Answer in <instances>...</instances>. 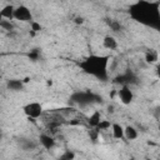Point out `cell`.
<instances>
[{
	"instance_id": "cell-24",
	"label": "cell",
	"mask_w": 160,
	"mask_h": 160,
	"mask_svg": "<svg viewBox=\"0 0 160 160\" xmlns=\"http://www.w3.org/2000/svg\"><path fill=\"white\" fill-rule=\"evenodd\" d=\"M75 24H82L84 22V19L82 18H80V16H78V18H75Z\"/></svg>"
},
{
	"instance_id": "cell-22",
	"label": "cell",
	"mask_w": 160,
	"mask_h": 160,
	"mask_svg": "<svg viewBox=\"0 0 160 160\" xmlns=\"http://www.w3.org/2000/svg\"><path fill=\"white\" fill-rule=\"evenodd\" d=\"M74 158H75V154L71 152V151H65V152L60 156L61 160H71V159H74Z\"/></svg>"
},
{
	"instance_id": "cell-7",
	"label": "cell",
	"mask_w": 160,
	"mask_h": 160,
	"mask_svg": "<svg viewBox=\"0 0 160 160\" xmlns=\"http://www.w3.org/2000/svg\"><path fill=\"white\" fill-rule=\"evenodd\" d=\"M136 76L131 72H125V74H121V75H118L115 79H114V82L115 84H120V85H129V84H136Z\"/></svg>"
},
{
	"instance_id": "cell-9",
	"label": "cell",
	"mask_w": 160,
	"mask_h": 160,
	"mask_svg": "<svg viewBox=\"0 0 160 160\" xmlns=\"http://www.w3.org/2000/svg\"><path fill=\"white\" fill-rule=\"evenodd\" d=\"M6 88H8L9 90H11V91H20V90H22L24 84H22V81H21V80L11 79V80H9V81H8Z\"/></svg>"
},
{
	"instance_id": "cell-10",
	"label": "cell",
	"mask_w": 160,
	"mask_h": 160,
	"mask_svg": "<svg viewBox=\"0 0 160 160\" xmlns=\"http://www.w3.org/2000/svg\"><path fill=\"white\" fill-rule=\"evenodd\" d=\"M102 44H104V46H105L106 49H109V50H115V49L118 48V41L115 40V38L109 36V35L104 38Z\"/></svg>"
},
{
	"instance_id": "cell-19",
	"label": "cell",
	"mask_w": 160,
	"mask_h": 160,
	"mask_svg": "<svg viewBox=\"0 0 160 160\" xmlns=\"http://www.w3.org/2000/svg\"><path fill=\"white\" fill-rule=\"evenodd\" d=\"M110 126H111L110 121H108V120H100V122L98 124V126L95 129H98L100 131V130H108Z\"/></svg>"
},
{
	"instance_id": "cell-13",
	"label": "cell",
	"mask_w": 160,
	"mask_h": 160,
	"mask_svg": "<svg viewBox=\"0 0 160 160\" xmlns=\"http://www.w3.org/2000/svg\"><path fill=\"white\" fill-rule=\"evenodd\" d=\"M124 136L128 139V140H135L138 138V131L135 128L132 126H126L124 129Z\"/></svg>"
},
{
	"instance_id": "cell-2",
	"label": "cell",
	"mask_w": 160,
	"mask_h": 160,
	"mask_svg": "<svg viewBox=\"0 0 160 160\" xmlns=\"http://www.w3.org/2000/svg\"><path fill=\"white\" fill-rule=\"evenodd\" d=\"M109 56H99V55H91L86 59H84L79 65L84 70V72L90 74L102 81L108 80V64H109Z\"/></svg>"
},
{
	"instance_id": "cell-18",
	"label": "cell",
	"mask_w": 160,
	"mask_h": 160,
	"mask_svg": "<svg viewBox=\"0 0 160 160\" xmlns=\"http://www.w3.org/2000/svg\"><path fill=\"white\" fill-rule=\"evenodd\" d=\"M0 26H1L4 30H6V31H11V30L14 29V25H12V24L10 22V20H8V19H6V20L2 19V20L0 21Z\"/></svg>"
},
{
	"instance_id": "cell-23",
	"label": "cell",
	"mask_w": 160,
	"mask_h": 160,
	"mask_svg": "<svg viewBox=\"0 0 160 160\" xmlns=\"http://www.w3.org/2000/svg\"><path fill=\"white\" fill-rule=\"evenodd\" d=\"M30 24H31V30H32V31L38 32V31L41 30V25H40L39 22H36V21H31Z\"/></svg>"
},
{
	"instance_id": "cell-3",
	"label": "cell",
	"mask_w": 160,
	"mask_h": 160,
	"mask_svg": "<svg viewBox=\"0 0 160 160\" xmlns=\"http://www.w3.org/2000/svg\"><path fill=\"white\" fill-rule=\"evenodd\" d=\"M71 101L80 106H86L92 102H101L102 99L101 96L95 95L90 91H76L71 95Z\"/></svg>"
},
{
	"instance_id": "cell-20",
	"label": "cell",
	"mask_w": 160,
	"mask_h": 160,
	"mask_svg": "<svg viewBox=\"0 0 160 160\" xmlns=\"http://www.w3.org/2000/svg\"><path fill=\"white\" fill-rule=\"evenodd\" d=\"M28 56H29V59H30L31 61H36V60H39V56H40V51H39V49H32V50L28 54Z\"/></svg>"
},
{
	"instance_id": "cell-21",
	"label": "cell",
	"mask_w": 160,
	"mask_h": 160,
	"mask_svg": "<svg viewBox=\"0 0 160 160\" xmlns=\"http://www.w3.org/2000/svg\"><path fill=\"white\" fill-rule=\"evenodd\" d=\"M89 136H90V139L92 140V141H96L98 140V136H99V130L98 129H91L90 131H89Z\"/></svg>"
},
{
	"instance_id": "cell-12",
	"label": "cell",
	"mask_w": 160,
	"mask_h": 160,
	"mask_svg": "<svg viewBox=\"0 0 160 160\" xmlns=\"http://www.w3.org/2000/svg\"><path fill=\"white\" fill-rule=\"evenodd\" d=\"M100 120H101V115H100V112H99V111H94V112L89 116L88 122H89V125H90L91 128H96L98 124L100 122Z\"/></svg>"
},
{
	"instance_id": "cell-4",
	"label": "cell",
	"mask_w": 160,
	"mask_h": 160,
	"mask_svg": "<svg viewBox=\"0 0 160 160\" xmlns=\"http://www.w3.org/2000/svg\"><path fill=\"white\" fill-rule=\"evenodd\" d=\"M29 119H38L42 114V106L39 102H29L22 108Z\"/></svg>"
},
{
	"instance_id": "cell-15",
	"label": "cell",
	"mask_w": 160,
	"mask_h": 160,
	"mask_svg": "<svg viewBox=\"0 0 160 160\" xmlns=\"http://www.w3.org/2000/svg\"><path fill=\"white\" fill-rule=\"evenodd\" d=\"M145 61L148 64H154L158 61V52L154 51V50H150L145 54Z\"/></svg>"
},
{
	"instance_id": "cell-14",
	"label": "cell",
	"mask_w": 160,
	"mask_h": 160,
	"mask_svg": "<svg viewBox=\"0 0 160 160\" xmlns=\"http://www.w3.org/2000/svg\"><path fill=\"white\" fill-rule=\"evenodd\" d=\"M112 129V135L115 139H122L124 138V128L119 124H112L111 125Z\"/></svg>"
},
{
	"instance_id": "cell-8",
	"label": "cell",
	"mask_w": 160,
	"mask_h": 160,
	"mask_svg": "<svg viewBox=\"0 0 160 160\" xmlns=\"http://www.w3.org/2000/svg\"><path fill=\"white\" fill-rule=\"evenodd\" d=\"M39 140H40L41 145H42L46 150H50V149H52V148L55 146V140H54V138L50 136V135H48V134H41V135L39 136Z\"/></svg>"
},
{
	"instance_id": "cell-16",
	"label": "cell",
	"mask_w": 160,
	"mask_h": 160,
	"mask_svg": "<svg viewBox=\"0 0 160 160\" xmlns=\"http://www.w3.org/2000/svg\"><path fill=\"white\" fill-rule=\"evenodd\" d=\"M20 146H21L22 150H32V149H35V144L29 139H22L20 141Z\"/></svg>"
},
{
	"instance_id": "cell-6",
	"label": "cell",
	"mask_w": 160,
	"mask_h": 160,
	"mask_svg": "<svg viewBox=\"0 0 160 160\" xmlns=\"http://www.w3.org/2000/svg\"><path fill=\"white\" fill-rule=\"evenodd\" d=\"M118 95H119V98H120L121 102H122V104H125V105H129V104L132 101V99H134L132 91L130 90L129 85H121L120 90L118 91Z\"/></svg>"
},
{
	"instance_id": "cell-17",
	"label": "cell",
	"mask_w": 160,
	"mask_h": 160,
	"mask_svg": "<svg viewBox=\"0 0 160 160\" xmlns=\"http://www.w3.org/2000/svg\"><path fill=\"white\" fill-rule=\"evenodd\" d=\"M109 26H110V29H111L112 31H115V32H118V31L121 30V24H120L118 20H110V21H109Z\"/></svg>"
},
{
	"instance_id": "cell-5",
	"label": "cell",
	"mask_w": 160,
	"mask_h": 160,
	"mask_svg": "<svg viewBox=\"0 0 160 160\" xmlns=\"http://www.w3.org/2000/svg\"><path fill=\"white\" fill-rule=\"evenodd\" d=\"M14 19L24 21V22H26V21L31 22L32 21V15H31V11L26 6L20 5V6L15 8V10H14Z\"/></svg>"
},
{
	"instance_id": "cell-27",
	"label": "cell",
	"mask_w": 160,
	"mask_h": 160,
	"mask_svg": "<svg viewBox=\"0 0 160 160\" xmlns=\"http://www.w3.org/2000/svg\"><path fill=\"white\" fill-rule=\"evenodd\" d=\"M1 139H2V135H1V134H0V141H1Z\"/></svg>"
},
{
	"instance_id": "cell-1",
	"label": "cell",
	"mask_w": 160,
	"mask_h": 160,
	"mask_svg": "<svg viewBox=\"0 0 160 160\" xmlns=\"http://www.w3.org/2000/svg\"><path fill=\"white\" fill-rule=\"evenodd\" d=\"M130 16L145 25H152V22L158 24L159 22V4L155 2H148L144 0L138 1L136 4L131 5L129 9Z\"/></svg>"
},
{
	"instance_id": "cell-26",
	"label": "cell",
	"mask_w": 160,
	"mask_h": 160,
	"mask_svg": "<svg viewBox=\"0 0 160 160\" xmlns=\"http://www.w3.org/2000/svg\"><path fill=\"white\" fill-rule=\"evenodd\" d=\"M2 19H4V18H2V15H1V11H0V21H1Z\"/></svg>"
},
{
	"instance_id": "cell-11",
	"label": "cell",
	"mask_w": 160,
	"mask_h": 160,
	"mask_svg": "<svg viewBox=\"0 0 160 160\" xmlns=\"http://www.w3.org/2000/svg\"><path fill=\"white\" fill-rule=\"evenodd\" d=\"M14 10H15V8H14L12 5H6V6H4L2 10H0V11H1V15H2L4 19L11 20V19H14Z\"/></svg>"
},
{
	"instance_id": "cell-25",
	"label": "cell",
	"mask_w": 160,
	"mask_h": 160,
	"mask_svg": "<svg viewBox=\"0 0 160 160\" xmlns=\"http://www.w3.org/2000/svg\"><path fill=\"white\" fill-rule=\"evenodd\" d=\"M108 109H109V111H110V112H112V111H114V110H112V109H114V108H112V106H109V108H108Z\"/></svg>"
}]
</instances>
